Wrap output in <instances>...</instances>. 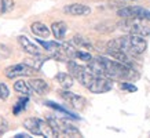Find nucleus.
<instances>
[{
    "label": "nucleus",
    "instance_id": "obj_12",
    "mask_svg": "<svg viewBox=\"0 0 150 138\" xmlns=\"http://www.w3.org/2000/svg\"><path fill=\"white\" fill-rule=\"evenodd\" d=\"M28 83H29V86L32 87L33 91L37 92V94H40V95L47 94L48 90H50L48 83H47L46 80H43V79H30Z\"/></svg>",
    "mask_w": 150,
    "mask_h": 138
},
{
    "label": "nucleus",
    "instance_id": "obj_14",
    "mask_svg": "<svg viewBox=\"0 0 150 138\" xmlns=\"http://www.w3.org/2000/svg\"><path fill=\"white\" fill-rule=\"evenodd\" d=\"M66 31H68V26L64 21H57L51 25V32H52L54 37H57V40H62L66 35Z\"/></svg>",
    "mask_w": 150,
    "mask_h": 138
},
{
    "label": "nucleus",
    "instance_id": "obj_23",
    "mask_svg": "<svg viewBox=\"0 0 150 138\" xmlns=\"http://www.w3.org/2000/svg\"><path fill=\"white\" fill-rule=\"evenodd\" d=\"M10 95V90L4 83H0V101H6Z\"/></svg>",
    "mask_w": 150,
    "mask_h": 138
},
{
    "label": "nucleus",
    "instance_id": "obj_2",
    "mask_svg": "<svg viewBox=\"0 0 150 138\" xmlns=\"http://www.w3.org/2000/svg\"><path fill=\"white\" fill-rule=\"evenodd\" d=\"M108 48H117V50H121L129 55H139L146 51L147 41H146L145 36L128 33L127 36H120L110 40L108 43Z\"/></svg>",
    "mask_w": 150,
    "mask_h": 138
},
{
    "label": "nucleus",
    "instance_id": "obj_1",
    "mask_svg": "<svg viewBox=\"0 0 150 138\" xmlns=\"http://www.w3.org/2000/svg\"><path fill=\"white\" fill-rule=\"evenodd\" d=\"M87 68L91 70L92 73L98 75V76H103V78L109 79H117V80H129V79L138 78V73L135 69L125 65L120 61L109 60L106 57H96L92 58L88 62Z\"/></svg>",
    "mask_w": 150,
    "mask_h": 138
},
{
    "label": "nucleus",
    "instance_id": "obj_7",
    "mask_svg": "<svg viewBox=\"0 0 150 138\" xmlns=\"http://www.w3.org/2000/svg\"><path fill=\"white\" fill-rule=\"evenodd\" d=\"M117 15L121 18H149L150 19V11H147L143 7L134 6V7H124L117 11Z\"/></svg>",
    "mask_w": 150,
    "mask_h": 138
},
{
    "label": "nucleus",
    "instance_id": "obj_6",
    "mask_svg": "<svg viewBox=\"0 0 150 138\" xmlns=\"http://www.w3.org/2000/svg\"><path fill=\"white\" fill-rule=\"evenodd\" d=\"M39 70H36L35 68L29 66L28 64L22 62V64H17V65H11L7 66L4 69V75L6 78L8 79H15V78H23V76H33L35 73H37Z\"/></svg>",
    "mask_w": 150,
    "mask_h": 138
},
{
    "label": "nucleus",
    "instance_id": "obj_25",
    "mask_svg": "<svg viewBox=\"0 0 150 138\" xmlns=\"http://www.w3.org/2000/svg\"><path fill=\"white\" fill-rule=\"evenodd\" d=\"M74 57L79 58V60L86 61V62H90V61L92 60V55L90 54V53H84V51H76V55H74Z\"/></svg>",
    "mask_w": 150,
    "mask_h": 138
},
{
    "label": "nucleus",
    "instance_id": "obj_27",
    "mask_svg": "<svg viewBox=\"0 0 150 138\" xmlns=\"http://www.w3.org/2000/svg\"><path fill=\"white\" fill-rule=\"evenodd\" d=\"M7 126H8V124H7V122H6V120L0 116V135H3V134L7 131V129H8Z\"/></svg>",
    "mask_w": 150,
    "mask_h": 138
},
{
    "label": "nucleus",
    "instance_id": "obj_4",
    "mask_svg": "<svg viewBox=\"0 0 150 138\" xmlns=\"http://www.w3.org/2000/svg\"><path fill=\"white\" fill-rule=\"evenodd\" d=\"M23 127L33 135H41V137H57V133L51 127V124L46 120L39 117H28L23 120Z\"/></svg>",
    "mask_w": 150,
    "mask_h": 138
},
{
    "label": "nucleus",
    "instance_id": "obj_28",
    "mask_svg": "<svg viewBox=\"0 0 150 138\" xmlns=\"http://www.w3.org/2000/svg\"><path fill=\"white\" fill-rule=\"evenodd\" d=\"M15 138H30V135L26 133H21V134H17L15 135Z\"/></svg>",
    "mask_w": 150,
    "mask_h": 138
},
{
    "label": "nucleus",
    "instance_id": "obj_5",
    "mask_svg": "<svg viewBox=\"0 0 150 138\" xmlns=\"http://www.w3.org/2000/svg\"><path fill=\"white\" fill-rule=\"evenodd\" d=\"M47 122L51 124V127L54 129V131L57 133V135H68V137H80L81 133L79 131V129L76 126H73L70 122H68L66 119H58V117H48Z\"/></svg>",
    "mask_w": 150,
    "mask_h": 138
},
{
    "label": "nucleus",
    "instance_id": "obj_22",
    "mask_svg": "<svg viewBox=\"0 0 150 138\" xmlns=\"http://www.w3.org/2000/svg\"><path fill=\"white\" fill-rule=\"evenodd\" d=\"M46 105H47V106H50V108H54V109L59 110V112H62V113H65V115L70 116V117H73V119H79V116H74L73 113H70V112H68L66 109H64L62 106H59V105H57V104H54L52 101H46Z\"/></svg>",
    "mask_w": 150,
    "mask_h": 138
},
{
    "label": "nucleus",
    "instance_id": "obj_11",
    "mask_svg": "<svg viewBox=\"0 0 150 138\" xmlns=\"http://www.w3.org/2000/svg\"><path fill=\"white\" fill-rule=\"evenodd\" d=\"M30 31H32V33L35 35V36L43 37V39L50 37V35L52 33L50 28L43 22H33L32 25H30Z\"/></svg>",
    "mask_w": 150,
    "mask_h": 138
},
{
    "label": "nucleus",
    "instance_id": "obj_18",
    "mask_svg": "<svg viewBox=\"0 0 150 138\" xmlns=\"http://www.w3.org/2000/svg\"><path fill=\"white\" fill-rule=\"evenodd\" d=\"M73 43H74V44H77L79 47L87 48V50H91V48H92V44H91V43L87 40L86 37L80 36V35H76V36L73 37Z\"/></svg>",
    "mask_w": 150,
    "mask_h": 138
},
{
    "label": "nucleus",
    "instance_id": "obj_24",
    "mask_svg": "<svg viewBox=\"0 0 150 138\" xmlns=\"http://www.w3.org/2000/svg\"><path fill=\"white\" fill-rule=\"evenodd\" d=\"M10 54H11L10 47L6 46V44H0V60H6V58H8Z\"/></svg>",
    "mask_w": 150,
    "mask_h": 138
},
{
    "label": "nucleus",
    "instance_id": "obj_16",
    "mask_svg": "<svg viewBox=\"0 0 150 138\" xmlns=\"http://www.w3.org/2000/svg\"><path fill=\"white\" fill-rule=\"evenodd\" d=\"M46 60H47V58L41 57L40 54H36V55H33V57L25 58V64H28L29 66H32V68H35L36 70H40L41 65H43V62H44Z\"/></svg>",
    "mask_w": 150,
    "mask_h": 138
},
{
    "label": "nucleus",
    "instance_id": "obj_17",
    "mask_svg": "<svg viewBox=\"0 0 150 138\" xmlns=\"http://www.w3.org/2000/svg\"><path fill=\"white\" fill-rule=\"evenodd\" d=\"M14 90L17 92H21V94H23V95H30L32 94V87L29 86V83L23 82V80H18V82L14 83Z\"/></svg>",
    "mask_w": 150,
    "mask_h": 138
},
{
    "label": "nucleus",
    "instance_id": "obj_9",
    "mask_svg": "<svg viewBox=\"0 0 150 138\" xmlns=\"http://www.w3.org/2000/svg\"><path fill=\"white\" fill-rule=\"evenodd\" d=\"M64 13L69 14V15H74V17H84L91 13V9L81 3H73V4L64 7Z\"/></svg>",
    "mask_w": 150,
    "mask_h": 138
},
{
    "label": "nucleus",
    "instance_id": "obj_20",
    "mask_svg": "<svg viewBox=\"0 0 150 138\" xmlns=\"http://www.w3.org/2000/svg\"><path fill=\"white\" fill-rule=\"evenodd\" d=\"M26 104H28V95H25V98H21L15 105H14V109H13V113L15 116H18L22 110L26 109Z\"/></svg>",
    "mask_w": 150,
    "mask_h": 138
},
{
    "label": "nucleus",
    "instance_id": "obj_3",
    "mask_svg": "<svg viewBox=\"0 0 150 138\" xmlns=\"http://www.w3.org/2000/svg\"><path fill=\"white\" fill-rule=\"evenodd\" d=\"M117 25L118 29L131 35H141V36L150 35L149 18H123V21H120Z\"/></svg>",
    "mask_w": 150,
    "mask_h": 138
},
{
    "label": "nucleus",
    "instance_id": "obj_19",
    "mask_svg": "<svg viewBox=\"0 0 150 138\" xmlns=\"http://www.w3.org/2000/svg\"><path fill=\"white\" fill-rule=\"evenodd\" d=\"M14 6L15 4H14L13 0H0V15L13 11Z\"/></svg>",
    "mask_w": 150,
    "mask_h": 138
},
{
    "label": "nucleus",
    "instance_id": "obj_10",
    "mask_svg": "<svg viewBox=\"0 0 150 138\" xmlns=\"http://www.w3.org/2000/svg\"><path fill=\"white\" fill-rule=\"evenodd\" d=\"M17 40H18L19 46L22 47V50L26 53V54L29 55H36V54H40V50H39V47L35 44V43H32V41L29 40L26 36H23V35H21V36L17 37Z\"/></svg>",
    "mask_w": 150,
    "mask_h": 138
},
{
    "label": "nucleus",
    "instance_id": "obj_15",
    "mask_svg": "<svg viewBox=\"0 0 150 138\" xmlns=\"http://www.w3.org/2000/svg\"><path fill=\"white\" fill-rule=\"evenodd\" d=\"M55 79H57V82L61 84L62 88H70L73 86V78H72V75H69V73L61 72V73H58L55 76Z\"/></svg>",
    "mask_w": 150,
    "mask_h": 138
},
{
    "label": "nucleus",
    "instance_id": "obj_26",
    "mask_svg": "<svg viewBox=\"0 0 150 138\" xmlns=\"http://www.w3.org/2000/svg\"><path fill=\"white\" fill-rule=\"evenodd\" d=\"M120 87H121V90H125V91H129V92H135L138 90L137 86H134V84H131V83H127L124 82L120 84Z\"/></svg>",
    "mask_w": 150,
    "mask_h": 138
},
{
    "label": "nucleus",
    "instance_id": "obj_13",
    "mask_svg": "<svg viewBox=\"0 0 150 138\" xmlns=\"http://www.w3.org/2000/svg\"><path fill=\"white\" fill-rule=\"evenodd\" d=\"M106 51H108V54H109L112 58H114L116 61H120V62H123V64L132 66V61H131V58H129V54H127V53H124V51H121V50H117V48H108Z\"/></svg>",
    "mask_w": 150,
    "mask_h": 138
},
{
    "label": "nucleus",
    "instance_id": "obj_21",
    "mask_svg": "<svg viewBox=\"0 0 150 138\" xmlns=\"http://www.w3.org/2000/svg\"><path fill=\"white\" fill-rule=\"evenodd\" d=\"M37 43H40L41 47H44L47 51H50V53H52V54H55V51H57V48H58L59 43L58 41H44V40H37Z\"/></svg>",
    "mask_w": 150,
    "mask_h": 138
},
{
    "label": "nucleus",
    "instance_id": "obj_8",
    "mask_svg": "<svg viewBox=\"0 0 150 138\" xmlns=\"http://www.w3.org/2000/svg\"><path fill=\"white\" fill-rule=\"evenodd\" d=\"M61 97L64 98L65 102H66L69 106H72L73 109H83L84 105H86V98H84V97L68 91V88H64V90L61 91Z\"/></svg>",
    "mask_w": 150,
    "mask_h": 138
}]
</instances>
